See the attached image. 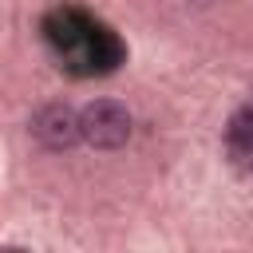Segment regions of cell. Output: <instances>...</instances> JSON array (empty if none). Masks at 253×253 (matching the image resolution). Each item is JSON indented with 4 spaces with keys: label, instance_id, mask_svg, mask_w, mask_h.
<instances>
[{
    "label": "cell",
    "instance_id": "1",
    "mask_svg": "<svg viewBox=\"0 0 253 253\" xmlns=\"http://www.w3.org/2000/svg\"><path fill=\"white\" fill-rule=\"evenodd\" d=\"M79 123H83V142L95 146V150H119L126 138H130V111L119 103V99H95L79 111Z\"/></svg>",
    "mask_w": 253,
    "mask_h": 253
},
{
    "label": "cell",
    "instance_id": "2",
    "mask_svg": "<svg viewBox=\"0 0 253 253\" xmlns=\"http://www.w3.org/2000/svg\"><path fill=\"white\" fill-rule=\"evenodd\" d=\"M32 138L47 150H71L83 138V123L67 103H43L32 115Z\"/></svg>",
    "mask_w": 253,
    "mask_h": 253
},
{
    "label": "cell",
    "instance_id": "3",
    "mask_svg": "<svg viewBox=\"0 0 253 253\" xmlns=\"http://www.w3.org/2000/svg\"><path fill=\"white\" fill-rule=\"evenodd\" d=\"M225 150L241 170H253V99H245L225 123Z\"/></svg>",
    "mask_w": 253,
    "mask_h": 253
}]
</instances>
